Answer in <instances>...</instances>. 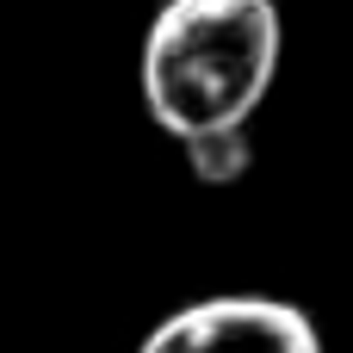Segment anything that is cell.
Returning a JSON list of instances; mask_svg holds the SVG:
<instances>
[{
  "label": "cell",
  "instance_id": "1",
  "mask_svg": "<svg viewBox=\"0 0 353 353\" xmlns=\"http://www.w3.org/2000/svg\"><path fill=\"white\" fill-rule=\"evenodd\" d=\"M285 50L279 0H161L143 37V105L168 137L248 124Z\"/></svg>",
  "mask_w": 353,
  "mask_h": 353
},
{
  "label": "cell",
  "instance_id": "2",
  "mask_svg": "<svg viewBox=\"0 0 353 353\" xmlns=\"http://www.w3.org/2000/svg\"><path fill=\"white\" fill-rule=\"evenodd\" d=\"M137 353H323V335L285 298L223 292L161 316Z\"/></svg>",
  "mask_w": 353,
  "mask_h": 353
},
{
  "label": "cell",
  "instance_id": "3",
  "mask_svg": "<svg viewBox=\"0 0 353 353\" xmlns=\"http://www.w3.org/2000/svg\"><path fill=\"white\" fill-rule=\"evenodd\" d=\"M186 149V174L199 186H236L248 168H254V143H248V124H217V130H192L180 137Z\"/></svg>",
  "mask_w": 353,
  "mask_h": 353
}]
</instances>
